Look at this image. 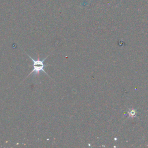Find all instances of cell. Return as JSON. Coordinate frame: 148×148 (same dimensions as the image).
Segmentation results:
<instances>
[{
    "label": "cell",
    "instance_id": "cell-1",
    "mask_svg": "<svg viewBox=\"0 0 148 148\" xmlns=\"http://www.w3.org/2000/svg\"><path fill=\"white\" fill-rule=\"evenodd\" d=\"M27 55H28V56L31 59V60H32V62H33V65H32V66H33V69H32V71L28 75V76H27L26 77H27L28 76H29L30 75H31L32 73H35V75H39V73H40V71L43 72L45 73L47 76H49L50 77V76L47 73V72H46L45 71V69H44V68L47 66V65H46V64H44V62H45V60L49 57V55L47 56H46L44 59H43V60H40L39 56H38L37 60H34V58H32L29 55H28V54H27Z\"/></svg>",
    "mask_w": 148,
    "mask_h": 148
}]
</instances>
